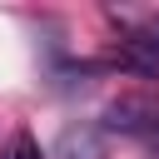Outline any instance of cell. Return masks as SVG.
<instances>
[{
	"instance_id": "cell-1",
	"label": "cell",
	"mask_w": 159,
	"mask_h": 159,
	"mask_svg": "<svg viewBox=\"0 0 159 159\" xmlns=\"http://www.w3.org/2000/svg\"><path fill=\"white\" fill-rule=\"evenodd\" d=\"M99 124L109 134H134V139H154L159 134V94H119L104 104Z\"/></svg>"
},
{
	"instance_id": "cell-2",
	"label": "cell",
	"mask_w": 159,
	"mask_h": 159,
	"mask_svg": "<svg viewBox=\"0 0 159 159\" xmlns=\"http://www.w3.org/2000/svg\"><path fill=\"white\" fill-rule=\"evenodd\" d=\"M109 65H119V70H129V75H139V80H159V45H149V40H139V35H124V40L114 45Z\"/></svg>"
},
{
	"instance_id": "cell-3",
	"label": "cell",
	"mask_w": 159,
	"mask_h": 159,
	"mask_svg": "<svg viewBox=\"0 0 159 159\" xmlns=\"http://www.w3.org/2000/svg\"><path fill=\"white\" fill-rule=\"evenodd\" d=\"M50 159H104L99 129H89V124H70V129L55 139V154H50Z\"/></svg>"
},
{
	"instance_id": "cell-4",
	"label": "cell",
	"mask_w": 159,
	"mask_h": 159,
	"mask_svg": "<svg viewBox=\"0 0 159 159\" xmlns=\"http://www.w3.org/2000/svg\"><path fill=\"white\" fill-rule=\"evenodd\" d=\"M0 159H40V144H35V134L30 129H20L5 149H0Z\"/></svg>"
},
{
	"instance_id": "cell-5",
	"label": "cell",
	"mask_w": 159,
	"mask_h": 159,
	"mask_svg": "<svg viewBox=\"0 0 159 159\" xmlns=\"http://www.w3.org/2000/svg\"><path fill=\"white\" fill-rule=\"evenodd\" d=\"M129 35H139V40H149V45H159V10H154V15H139V20L129 25Z\"/></svg>"
}]
</instances>
